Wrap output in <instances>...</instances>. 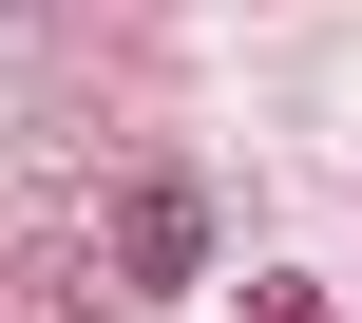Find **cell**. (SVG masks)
Segmentation results:
<instances>
[{
  "label": "cell",
  "mask_w": 362,
  "mask_h": 323,
  "mask_svg": "<svg viewBox=\"0 0 362 323\" xmlns=\"http://www.w3.org/2000/svg\"><path fill=\"white\" fill-rule=\"evenodd\" d=\"M248 323H344V305H325V286H248Z\"/></svg>",
  "instance_id": "7a4b0ae2"
},
{
  "label": "cell",
  "mask_w": 362,
  "mask_h": 323,
  "mask_svg": "<svg viewBox=\"0 0 362 323\" xmlns=\"http://www.w3.org/2000/svg\"><path fill=\"white\" fill-rule=\"evenodd\" d=\"M191 267H210V190H191V171H115V190H95V248H57L38 286H57V305H172Z\"/></svg>",
  "instance_id": "6da1fadb"
}]
</instances>
